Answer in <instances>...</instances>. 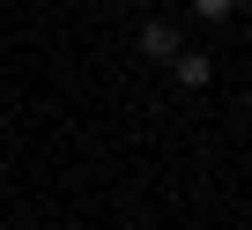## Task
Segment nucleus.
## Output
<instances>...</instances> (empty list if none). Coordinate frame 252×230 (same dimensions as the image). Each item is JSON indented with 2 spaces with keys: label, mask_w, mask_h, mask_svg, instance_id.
<instances>
[{
  "label": "nucleus",
  "mask_w": 252,
  "mask_h": 230,
  "mask_svg": "<svg viewBox=\"0 0 252 230\" xmlns=\"http://www.w3.org/2000/svg\"><path fill=\"white\" fill-rule=\"evenodd\" d=\"M171 74H178V89H208V82H215V60H208V52H193V45H178Z\"/></svg>",
  "instance_id": "1"
},
{
  "label": "nucleus",
  "mask_w": 252,
  "mask_h": 230,
  "mask_svg": "<svg viewBox=\"0 0 252 230\" xmlns=\"http://www.w3.org/2000/svg\"><path fill=\"white\" fill-rule=\"evenodd\" d=\"M178 45H186V37H178V23H163V15H156V23H141V52H149V60H178Z\"/></svg>",
  "instance_id": "2"
},
{
  "label": "nucleus",
  "mask_w": 252,
  "mask_h": 230,
  "mask_svg": "<svg viewBox=\"0 0 252 230\" xmlns=\"http://www.w3.org/2000/svg\"><path fill=\"white\" fill-rule=\"evenodd\" d=\"M186 8H193L200 23H222V15H237V0H186Z\"/></svg>",
  "instance_id": "3"
}]
</instances>
